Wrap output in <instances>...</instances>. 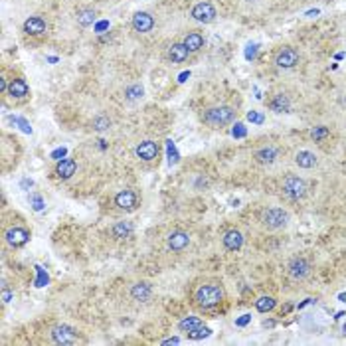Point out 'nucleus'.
I'll return each instance as SVG.
<instances>
[{
  "label": "nucleus",
  "instance_id": "f257e3e1",
  "mask_svg": "<svg viewBox=\"0 0 346 346\" xmlns=\"http://www.w3.org/2000/svg\"><path fill=\"white\" fill-rule=\"evenodd\" d=\"M224 299H226V289H224V285L218 283V281L202 283V285L196 289V293H194L196 305L202 307V309H214V307H218L220 303H224Z\"/></svg>",
  "mask_w": 346,
  "mask_h": 346
},
{
  "label": "nucleus",
  "instance_id": "f03ea898",
  "mask_svg": "<svg viewBox=\"0 0 346 346\" xmlns=\"http://www.w3.org/2000/svg\"><path fill=\"white\" fill-rule=\"evenodd\" d=\"M235 119V109L230 107V105H218V107H210L204 111L202 115V121L214 127V129H220V127H226L230 125L231 121Z\"/></svg>",
  "mask_w": 346,
  "mask_h": 346
},
{
  "label": "nucleus",
  "instance_id": "7ed1b4c3",
  "mask_svg": "<svg viewBox=\"0 0 346 346\" xmlns=\"http://www.w3.org/2000/svg\"><path fill=\"white\" fill-rule=\"evenodd\" d=\"M261 224L267 230H281L289 224V214L283 208H267L261 214Z\"/></svg>",
  "mask_w": 346,
  "mask_h": 346
},
{
  "label": "nucleus",
  "instance_id": "20e7f679",
  "mask_svg": "<svg viewBox=\"0 0 346 346\" xmlns=\"http://www.w3.org/2000/svg\"><path fill=\"white\" fill-rule=\"evenodd\" d=\"M283 192L291 200H299V198H303L307 194V182L303 178H299V176H295V174H289L283 180Z\"/></svg>",
  "mask_w": 346,
  "mask_h": 346
},
{
  "label": "nucleus",
  "instance_id": "39448f33",
  "mask_svg": "<svg viewBox=\"0 0 346 346\" xmlns=\"http://www.w3.org/2000/svg\"><path fill=\"white\" fill-rule=\"evenodd\" d=\"M287 271H289L291 279L303 281V279H307V277L311 275V263L305 257H293L289 261V265H287Z\"/></svg>",
  "mask_w": 346,
  "mask_h": 346
},
{
  "label": "nucleus",
  "instance_id": "423d86ee",
  "mask_svg": "<svg viewBox=\"0 0 346 346\" xmlns=\"http://www.w3.org/2000/svg\"><path fill=\"white\" fill-rule=\"evenodd\" d=\"M52 338L56 344H75L79 338H77V332L68 326V324H58L52 328Z\"/></svg>",
  "mask_w": 346,
  "mask_h": 346
},
{
  "label": "nucleus",
  "instance_id": "0eeeda50",
  "mask_svg": "<svg viewBox=\"0 0 346 346\" xmlns=\"http://www.w3.org/2000/svg\"><path fill=\"white\" fill-rule=\"evenodd\" d=\"M188 243H190V235L182 230L170 231L168 237H166V245H168L170 252H182V250L188 248Z\"/></svg>",
  "mask_w": 346,
  "mask_h": 346
},
{
  "label": "nucleus",
  "instance_id": "6e6552de",
  "mask_svg": "<svg viewBox=\"0 0 346 346\" xmlns=\"http://www.w3.org/2000/svg\"><path fill=\"white\" fill-rule=\"evenodd\" d=\"M4 239H6V243H8V245H12V248H22L24 243L30 239V231L26 230V228H18V226H14V228L6 230Z\"/></svg>",
  "mask_w": 346,
  "mask_h": 346
},
{
  "label": "nucleus",
  "instance_id": "1a4fd4ad",
  "mask_svg": "<svg viewBox=\"0 0 346 346\" xmlns=\"http://www.w3.org/2000/svg\"><path fill=\"white\" fill-rule=\"evenodd\" d=\"M135 153H137V157L140 159V161L151 162L159 157L161 149H159V144H157L155 140H142L137 149H135Z\"/></svg>",
  "mask_w": 346,
  "mask_h": 346
},
{
  "label": "nucleus",
  "instance_id": "9d476101",
  "mask_svg": "<svg viewBox=\"0 0 346 346\" xmlns=\"http://www.w3.org/2000/svg\"><path fill=\"white\" fill-rule=\"evenodd\" d=\"M138 204V196L133 190H121L115 196V206L119 210H125V212H131L135 210Z\"/></svg>",
  "mask_w": 346,
  "mask_h": 346
},
{
  "label": "nucleus",
  "instance_id": "9b49d317",
  "mask_svg": "<svg viewBox=\"0 0 346 346\" xmlns=\"http://www.w3.org/2000/svg\"><path fill=\"white\" fill-rule=\"evenodd\" d=\"M275 64L279 68H285V69L295 68V66L299 64V54H297V50H293V47H283V50L277 54Z\"/></svg>",
  "mask_w": 346,
  "mask_h": 346
},
{
  "label": "nucleus",
  "instance_id": "f8f14e48",
  "mask_svg": "<svg viewBox=\"0 0 346 346\" xmlns=\"http://www.w3.org/2000/svg\"><path fill=\"white\" fill-rule=\"evenodd\" d=\"M192 18L198 20V22L208 24L216 18V10H214V6L210 2H200V4H196L192 8Z\"/></svg>",
  "mask_w": 346,
  "mask_h": 346
},
{
  "label": "nucleus",
  "instance_id": "ddd939ff",
  "mask_svg": "<svg viewBox=\"0 0 346 346\" xmlns=\"http://www.w3.org/2000/svg\"><path fill=\"white\" fill-rule=\"evenodd\" d=\"M277 157H279V151L273 144H267V146H261L259 151H255V161L259 164H273Z\"/></svg>",
  "mask_w": 346,
  "mask_h": 346
},
{
  "label": "nucleus",
  "instance_id": "4468645a",
  "mask_svg": "<svg viewBox=\"0 0 346 346\" xmlns=\"http://www.w3.org/2000/svg\"><path fill=\"white\" fill-rule=\"evenodd\" d=\"M153 26H155V20H153V16L146 14V12H137V14L133 16V28H135L137 32H140V34L151 32Z\"/></svg>",
  "mask_w": 346,
  "mask_h": 346
},
{
  "label": "nucleus",
  "instance_id": "2eb2a0df",
  "mask_svg": "<svg viewBox=\"0 0 346 346\" xmlns=\"http://www.w3.org/2000/svg\"><path fill=\"white\" fill-rule=\"evenodd\" d=\"M75 170H77V164H75L73 159H64V161L58 162V166H56V174H58V178H62V180L71 178V176L75 174Z\"/></svg>",
  "mask_w": 346,
  "mask_h": 346
},
{
  "label": "nucleus",
  "instance_id": "dca6fc26",
  "mask_svg": "<svg viewBox=\"0 0 346 346\" xmlns=\"http://www.w3.org/2000/svg\"><path fill=\"white\" fill-rule=\"evenodd\" d=\"M151 295H153V287H151V283L140 281V283H135V285L131 287V297H133L135 301L144 303V301L151 299Z\"/></svg>",
  "mask_w": 346,
  "mask_h": 346
},
{
  "label": "nucleus",
  "instance_id": "f3484780",
  "mask_svg": "<svg viewBox=\"0 0 346 346\" xmlns=\"http://www.w3.org/2000/svg\"><path fill=\"white\" fill-rule=\"evenodd\" d=\"M241 245H243V235H241V231H237V230L226 231V235H224V248H226V250L237 252Z\"/></svg>",
  "mask_w": 346,
  "mask_h": 346
},
{
  "label": "nucleus",
  "instance_id": "a211bd4d",
  "mask_svg": "<svg viewBox=\"0 0 346 346\" xmlns=\"http://www.w3.org/2000/svg\"><path fill=\"white\" fill-rule=\"evenodd\" d=\"M24 32L30 34V36H40L46 32V22L40 18V16H32L24 22Z\"/></svg>",
  "mask_w": 346,
  "mask_h": 346
},
{
  "label": "nucleus",
  "instance_id": "6ab92c4d",
  "mask_svg": "<svg viewBox=\"0 0 346 346\" xmlns=\"http://www.w3.org/2000/svg\"><path fill=\"white\" fill-rule=\"evenodd\" d=\"M269 109L275 111V113H289V111H291V101H289L287 95L277 93L275 97L269 101Z\"/></svg>",
  "mask_w": 346,
  "mask_h": 346
},
{
  "label": "nucleus",
  "instance_id": "aec40b11",
  "mask_svg": "<svg viewBox=\"0 0 346 346\" xmlns=\"http://www.w3.org/2000/svg\"><path fill=\"white\" fill-rule=\"evenodd\" d=\"M188 54H190V50H188L184 44H174V46L168 50V58H170L174 64L184 62L186 58H188Z\"/></svg>",
  "mask_w": 346,
  "mask_h": 346
},
{
  "label": "nucleus",
  "instance_id": "412c9836",
  "mask_svg": "<svg viewBox=\"0 0 346 346\" xmlns=\"http://www.w3.org/2000/svg\"><path fill=\"white\" fill-rule=\"evenodd\" d=\"M111 233L115 239H125L133 233V224L131 222H117L115 226L111 228Z\"/></svg>",
  "mask_w": 346,
  "mask_h": 346
},
{
  "label": "nucleus",
  "instance_id": "4be33fe9",
  "mask_svg": "<svg viewBox=\"0 0 346 346\" xmlns=\"http://www.w3.org/2000/svg\"><path fill=\"white\" fill-rule=\"evenodd\" d=\"M295 162L299 164L301 168H313V166H317V157L313 153H309V151H299L297 157H295Z\"/></svg>",
  "mask_w": 346,
  "mask_h": 346
},
{
  "label": "nucleus",
  "instance_id": "5701e85b",
  "mask_svg": "<svg viewBox=\"0 0 346 346\" xmlns=\"http://www.w3.org/2000/svg\"><path fill=\"white\" fill-rule=\"evenodd\" d=\"M28 83L24 81V79H12L10 81V87H8V93L12 95V97H26L28 95Z\"/></svg>",
  "mask_w": 346,
  "mask_h": 346
},
{
  "label": "nucleus",
  "instance_id": "b1692460",
  "mask_svg": "<svg viewBox=\"0 0 346 346\" xmlns=\"http://www.w3.org/2000/svg\"><path fill=\"white\" fill-rule=\"evenodd\" d=\"M184 46L190 50V52H198L200 47L204 46V38H202V34H198V32H192V34H188L184 40Z\"/></svg>",
  "mask_w": 346,
  "mask_h": 346
},
{
  "label": "nucleus",
  "instance_id": "393cba45",
  "mask_svg": "<svg viewBox=\"0 0 346 346\" xmlns=\"http://www.w3.org/2000/svg\"><path fill=\"white\" fill-rule=\"evenodd\" d=\"M178 326H180V330H184V332H188V334H190V332H194L198 326H202V321H200L198 317H186V319H182V321H180V324H178Z\"/></svg>",
  "mask_w": 346,
  "mask_h": 346
},
{
  "label": "nucleus",
  "instance_id": "a878e982",
  "mask_svg": "<svg viewBox=\"0 0 346 346\" xmlns=\"http://www.w3.org/2000/svg\"><path fill=\"white\" fill-rule=\"evenodd\" d=\"M255 309L259 313H269V311L275 309V299L273 297H259V299L255 301Z\"/></svg>",
  "mask_w": 346,
  "mask_h": 346
},
{
  "label": "nucleus",
  "instance_id": "bb28decb",
  "mask_svg": "<svg viewBox=\"0 0 346 346\" xmlns=\"http://www.w3.org/2000/svg\"><path fill=\"white\" fill-rule=\"evenodd\" d=\"M77 22L81 24V26H91V24L95 22V12L89 10V8L79 10V12H77Z\"/></svg>",
  "mask_w": 346,
  "mask_h": 346
},
{
  "label": "nucleus",
  "instance_id": "cd10ccee",
  "mask_svg": "<svg viewBox=\"0 0 346 346\" xmlns=\"http://www.w3.org/2000/svg\"><path fill=\"white\" fill-rule=\"evenodd\" d=\"M109 127H111V119H109V117L99 115L93 119V129H95V131H107Z\"/></svg>",
  "mask_w": 346,
  "mask_h": 346
},
{
  "label": "nucleus",
  "instance_id": "c85d7f7f",
  "mask_svg": "<svg viewBox=\"0 0 346 346\" xmlns=\"http://www.w3.org/2000/svg\"><path fill=\"white\" fill-rule=\"evenodd\" d=\"M125 95H127V99H129V101H135V99H140V97L144 95V89H142V85H138V83H135V85L127 87V91H125Z\"/></svg>",
  "mask_w": 346,
  "mask_h": 346
},
{
  "label": "nucleus",
  "instance_id": "c756f323",
  "mask_svg": "<svg viewBox=\"0 0 346 346\" xmlns=\"http://www.w3.org/2000/svg\"><path fill=\"white\" fill-rule=\"evenodd\" d=\"M208 334H210V328L202 324V326H198L194 332H190L188 336H190V338H204V336H208Z\"/></svg>",
  "mask_w": 346,
  "mask_h": 346
},
{
  "label": "nucleus",
  "instance_id": "7c9ffc66",
  "mask_svg": "<svg viewBox=\"0 0 346 346\" xmlns=\"http://www.w3.org/2000/svg\"><path fill=\"white\" fill-rule=\"evenodd\" d=\"M326 135H328V129H326V127H315V129H313V133H311V137L315 138V140L324 138Z\"/></svg>",
  "mask_w": 346,
  "mask_h": 346
},
{
  "label": "nucleus",
  "instance_id": "2f4dec72",
  "mask_svg": "<svg viewBox=\"0 0 346 346\" xmlns=\"http://www.w3.org/2000/svg\"><path fill=\"white\" fill-rule=\"evenodd\" d=\"M30 200L34 202V208H36V210H42V208H44V202H42V198H40V196H36V194H34V196H30Z\"/></svg>",
  "mask_w": 346,
  "mask_h": 346
},
{
  "label": "nucleus",
  "instance_id": "473e14b6",
  "mask_svg": "<svg viewBox=\"0 0 346 346\" xmlns=\"http://www.w3.org/2000/svg\"><path fill=\"white\" fill-rule=\"evenodd\" d=\"M10 299H12V293L6 287H2V303L6 305V303H10Z\"/></svg>",
  "mask_w": 346,
  "mask_h": 346
},
{
  "label": "nucleus",
  "instance_id": "72a5a7b5",
  "mask_svg": "<svg viewBox=\"0 0 346 346\" xmlns=\"http://www.w3.org/2000/svg\"><path fill=\"white\" fill-rule=\"evenodd\" d=\"M248 119H250L252 123H263V115H259V113H254V111H252V113L248 115Z\"/></svg>",
  "mask_w": 346,
  "mask_h": 346
},
{
  "label": "nucleus",
  "instance_id": "f704fd0d",
  "mask_svg": "<svg viewBox=\"0 0 346 346\" xmlns=\"http://www.w3.org/2000/svg\"><path fill=\"white\" fill-rule=\"evenodd\" d=\"M250 321H252V315H243L241 319H237V321H235V324H239V326H245V324L250 323Z\"/></svg>",
  "mask_w": 346,
  "mask_h": 346
},
{
  "label": "nucleus",
  "instance_id": "c9c22d12",
  "mask_svg": "<svg viewBox=\"0 0 346 346\" xmlns=\"http://www.w3.org/2000/svg\"><path fill=\"white\" fill-rule=\"evenodd\" d=\"M8 87H10V85L6 83V79H0V91L4 93V91H6V89H8Z\"/></svg>",
  "mask_w": 346,
  "mask_h": 346
},
{
  "label": "nucleus",
  "instance_id": "e433bc0d",
  "mask_svg": "<svg viewBox=\"0 0 346 346\" xmlns=\"http://www.w3.org/2000/svg\"><path fill=\"white\" fill-rule=\"evenodd\" d=\"M172 342H178V338H170V340H164V344H172Z\"/></svg>",
  "mask_w": 346,
  "mask_h": 346
},
{
  "label": "nucleus",
  "instance_id": "4c0bfd02",
  "mask_svg": "<svg viewBox=\"0 0 346 346\" xmlns=\"http://www.w3.org/2000/svg\"><path fill=\"white\" fill-rule=\"evenodd\" d=\"M340 301H346V293H342V295H340Z\"/></svg>",
  "mask_w": 346,
  "mask_h": 346
}]
</instances>
